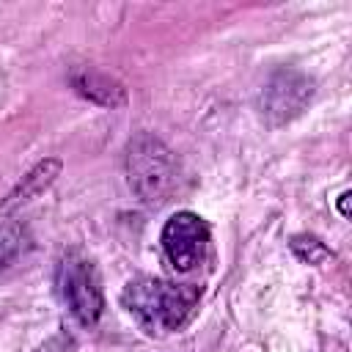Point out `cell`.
<instances>
[{"label": "cell", "instance_id": "cell-3", "mask_svg": "<svg viewBox=\"0 0 352 352\" xmlns=\"http://www.w3.org/2000/svg\"><path fill=\"white\" fill-rule=\"evenodd\" d=\"M58 289L60 297L66 302V308L72 311V316L82 324V327H96L102 314H104V292H102V278L96 264L72 250L60 258L58 264Z\"/></svg>", "mask_w": 352, "mask_h": 352}, {"label": "cell", "instance_id": "cell-10", "mask_svg": "<svg viewBox=\"0 0 352 352\" xmlns=\"http://www.w3.org/2000/svg\"><path fill=\"white\" fill-rule=\"evenodd\" d=\"M349 198H352L349 190H344V192L338 195V212H341V217H349Z\"/></svg>", "mask_w": 352, "mask_h": 352}, {"label": "cell", "instance_id": "cell-5", "mask_svg": "<svg viewBox=\"0 0 352 352\" xmlns=\"http://www.w3.org/2000/svg\"><path fill=\"white\" fill-rule=\"evenodd\" d=\"M160 242H162L165 258L170 261L176 272H192L206 256L209 223L190 209L173 212L162 226Z\"/></svg>", "mask_w": 352, "mask_h": 352}, {"label": "cell", "instance_id": "cell-4", "mask_svg": "<svg viewBox=\"0 0 352 352\" xmlns=\"http://www.w3.org/2000/svg\"><path fill=\"white\" fill-rule=\"evenodd\" d=\"M316 82L294 66H278L258 91V110L270 126H283L294 121L314 99Z\"/></svg>", "mask_w": 352, "mask_h": 352}, {"label": "cell", "instance_id": "cell-6", "mask_svg": "<svg viewBox=\"0 0 352 352\" xmlns=\"http://www.w3.org/2000/svg\"><path fill=\"white\" fill-rule=\"evenodd\" d=\"M69 82H72V88L82 99H88V102H94L99 107H110L113 110V107L126 104V88L116 77H110V74H104V72H99L94 66H77V69H72Z\"/></svg>", "mask_w": 352, "mask_h": 352}, {"label": "cell", "instance_id": "cell-2", "mask_svg": "<svg viewBox=\"0 0 352 352\" xmlns=\"http://www.w3.org/2000/svg\"><path fill=\"white\" fill-rule=\"evenodd\" d=\"M124 168L132 192L148 206L165 204L179 190V160L165 146V140H160L151 132H138L126 143Z\"/></svg>", "mask_w": 352, "mask_h": 352}, {"label": "cell", "instance_id": "cell-8", "mask_svg": "<svg viewBox=\"0 0 352 352\" xmlns=\"http://www.w3.org/2000/svg\"><path fill=\"white\" fill-rule=\"evenodd\" d=\"M30 248V236L28 228L16 220H8L0 226V272L8 270L14 261H19V256Z\"/></svg>", "mask_w": 352, "mask_h": 352}, {"label": "cell", "instance_id": "cell-1", "mask_svg": "<svg viewBox=\"0 0 352 352\" xmlns=\"http://www.w3.org/2000/svg\"><path fill=\"white\" fill-rule=\"evenodd\" d=\"M198 297H201V289L170 283L162 278H138V280H129L121 292L124 308L151 336L179 330L192 316Z\"/></svg>", "mask_w": 352, "mask_h": 352}, {"label": "cell", "instance_id": "cell-7", "mask_svg": "<svg viewBox=\"0 0 352 352\" xmlns=\"http://www.w3.org/2000/svg\"><path fill=\"white\" fill-rule=\"evenodd\" d=\"M60 160L58 157H44V160H38L16 184H14V190L6 195V201L0 204V214H11L14 209H19V206H25L28 201H33L36 195H41L58 176H60Z\"/></svg>", "mask_w": 352, "mask_h": 352}, {"label": "cell", "instance_id": "cell-9", "mask_svg": "<svg viewBox=\"0 0 352 352\" xmlns=\"http://www.w3.org/2000/svg\"><path fill=\"white\" fill-rule=\"evenodd\" d=\"M292 253L302 261V264H311V267H319L324 264L327 258H333V250L314 234H294L292 242H289Z\"/></svg>", "mask_w": 352, "mask_h": 352}]
</instances>
